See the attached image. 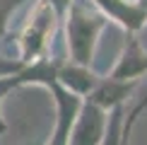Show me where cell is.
I'll use <instances>...</instances> for the list:
<instances>
[{"mask_svg": "<svg viewBox=\"0 0 147 145\" xmlns=\"http://www.w3.org/2000/svg\"><path fill=\"white\" fill-rule=\"evenodd\" d=\"M10 89H15V85H12V77H3V80H0V109H3V102H5V97H7ZM3 133H7V123H5L3 111H0V136H3Z\"/></svg>", "mask_w": 147, "mask_h": 145, "instance_id": "cell-11", "label": "cell"}, {"mask_svg": "<svg viewBox=\"0 0 147 145\" xmlns=\"http://www.w3.org/2000/svg\"><path fill=\"white\" fill-rule=\"evenodd\" d=\"M48 5H51L53 10L58 12V15H65V10H68V5H70V0H46Z\"/></svg>", "mask_w": 147, "mask_h": 145, "instance_id": "cell-12", "label": "cell"}, {"mask_svg": "<svg viewBox=\"0 0 147 145\" xmlns=\"http://www.w3.org/2000/svg\"><path fill=\"white\" fill-rule=\"evenodd\" d=\"M106 27V15L92 10L82 0H70L65 10V36H68L70 60L89 65L94 58V46L101 29Z\"/></svg>", "mask_w": 147, "mask_h": 145, "instance_id": "cell-1", "label": "cell"}, {"mask_svg": "<svg viewBox=\"0 0 147 145\" xmlns=\"http://www.w3.org/2000/svg\"><path fill=\"white\" fill-rule=\"evenodd\" d=\"M58 17L60 15L46 0H36V5L29 12V20L24 24L20 39H17L22 63H29V60H36V58L46 56V48H48V41H51L53 32H56Z\"/></svg>", "mask_w": 147, "mask_h": 145, "instance_id": "cell-2", "label": "cell"}, {"mask_svg": "<svg viewBox=\"0 0 147 145\" xmlns=\"http://www.w3.org/2000/svg\"><path fill=\"white\" fill-rule=\"evenodd\" d=\"M22 60L20 58H10V56H3L0 53V80L3 77H12V75H17V72L22 70Z\"/></svg>", "mask_w": 147, "mask_h": 145, "instance_id": "cell-10", "label": "cell"}, {"mask_svg": "<svg viewBox=\"0 0 147 145\" xmlns=\"http://www.w3.org/2000/svg\"><path fill=\"white\" fill-rule=\"evenodd\" d=\"M48 89H51L53 102H56V128H53V133H51L48 145H68L75 116H77L80 106H82V97L68 92V89L60 87L58 82H51Z\"/></svg>", "mask_w": 147, "mask_h": 145, "instance_id": "cell-4", "label": "cell"}, {"mask_svg": "<svg viewBox=\"0 0 147 145\" xmlns=\"http://www.w3.org/2000/svg\"><path fill=\"white\" fill-rule=\"evenodd\" d=\"M147 102H140V104L133 109L130 114H128V119H125V114H123V106H113L111 109V116H109L106 121V133H104V140L101 145H123V138H125V128H128V123H130V119H133V114H138V111H142L140 106H145Z\"/></svg>", "mask_w": 147, "mask_h": 145, "instance_id": "cell-8", "label": "cell"}, {"mask_svg": "<svg viewBox=\"0 0 147 145\" xmlns=\"http://www.w3.org/2000/svg\"><path fill=\"white\" fill-rule=\"evenodd\" d=\"M22 3H27V0H0V39L5 36V32H7V24H10L12 12L20 7Z\"/></svg>", "mask_w": 147, "mask_h": 145, "instance_id": "cell-9", "label": "cell"}, {"mask_svg": "<svg viewBox=\"0 0 147 145\" xmlns=\"http://www.w3.org/2000/svg\"><path fill=\"white\" fill-rule=\"evenodd\" d=\"M145 72H147V51L140 46L135 36H128L125 51L121 53L118 63L113 65L111 77H116V80H138Z\"/></svg>", "mask_w": 147, "mask_h": 145, "instance_id": "cell-7", "label": "cell"}, {"mask_svg": "<svg viewBox=\"0 0 147 145\" xmlns=\"http://www.w3.org/2000/svg\"><path fill=\"white\" fill-rule=\"evenodd\" d=\"M99 77L89 70V65L75 63V60H58V68H56V82L60 87H65L68 92L77 94V97H87L92 92V87L96 85Z\"/></svg>", "mask_w": 147, "mask_h": 145, "instance_id": "cell-5", "label": "cell"}, {"mask_svg": "<svg viewBox=\"0 0 147 145\" xmlns=\"http://www.w3.org/2000/svg\"><path fill=\"white\" fill-rule=\"evenodd\" d=\"M123 3H135V0H123Z\"/></svg>", "mask_w": 147, "mask_h": 145, "instance_id": "cell-13", "label": "cell"}, {"mask_svg": "<svg viewBox=\"0 0 147 145\" xmlns=\"http://www.w3.org/2000/svg\"><path fill=\"white\" fill-rule=\"evenodd\" d=\"M106 109L92 104V102H82L75 123H72L68 145H101L104 133H106Z\"/></svg>", "mask_w": 147, "mask_h": 145, "instance_id": "cell-3", "label": "cell"}, {"mask_svg": "<svg viewBox=\"0 0 147 145\" xmlns=\"http://www.w3.org/2000/svg\"><path fill=\"white\" fill-rule=\"evenodd\" d=\"M135 82L138 80H116V77H111V75L109 77H99L96 85L92 87V92L87 94V102L106 109V111H111L113 106L123 104V99L133 92Z\"/></svg>", "mask_w": 147, "mask_h": 145, "instance_id": "cell-6", "label": "cell"}]
</instances>
